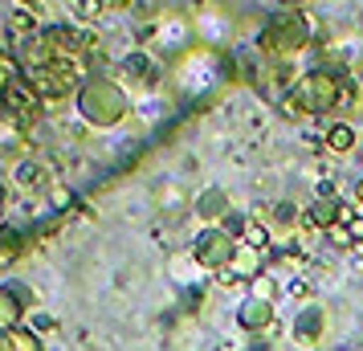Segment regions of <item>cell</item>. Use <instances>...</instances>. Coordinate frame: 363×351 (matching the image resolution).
<instances>
[{
  "mask_svg": "<svg viewBox=\"0 0 363 351\" xmlns=\"http://www.w3.org/2000/svg\"><path fill=\"white\" fill-rule=\"evenodd\" d=\"M233 78V57L225 50H213V45H192L180 62L167 66V86L172 94L184 102V106H196V102L213 99L220 86Z\"/></svg>",
  "mask_w": 363,
  "mask_h": 351,
  "instance_id": "1",
  "label": "cell"
},
{
  "mask_svg": "<svg viewBox=\"0 0 363 351\" xmlns=\"http://www.w3.org/2000/svg\"><path fill=\"white\" fill-rule=\"evenodd\" d=\"M281 115L286 118H311V115H335L339 106H351V82L343 69L314 66L294 78V90L281 94Z\"/></svg>",
  "mask_w": 363,
  "mask_h": 351,
  "instance_id": "2",
  "label": "cell"
},
{
  "mask_svg": "<svg viewBox=\"0 0 363 351\" xmlns=\"http://www.w3.org/2000/svg\"><path fill=\"white\" fill-rule=\"evenodd\" d=\"M311 37L314 25L306 9H278V13L265 17L262 33H257V53L269 66H290L298 53L311 45Z\"/></svg>",
  "mask_w": 363,
  "mask_h": 351,
  "instance_id": "3",
  "label": "cell"
},
{
  "mask_svg": "<svg viewBox=\"0 0 363 351\" xmlns=\"http://www.w3.org/2000/svg\"><path fill=\"white\" fill-rule=\"evenodd\" d=\"M74 102H78V115L90 127H99V131H111V127H118L123 118L131 115V94L111 74H90Z\"/></svg>",
  "mask_w": 363,
  "mask_h": 351,
  "instance_id": "4",
  "label": "cell"
},
{
  "mask_svg": "<svg viewBox=\"0 0 363 351\" xmlns=\"http://www.w3.org/2000/svg\"><path fill=\"white\" fill-rule=\"evenodd\" d=\"M143 41H147L151 57H167V66H172V62H180L184 53L196 45V21H192V13L164 9V17H155V25L143 33Z\"/></svg>",
  "mask_w": 363,
  "mask_h": 351,
  "instance_id": "5",
  "label": "cell"
},
{
  "mask_svg": "<svg viewBox=\"0 0 363 351\" xmlns=\"http://www.w3.org/2000/svg\"><path fill=\"white\" fill-rule=\"evenodd\" d=\"M237 250H241V241L229 233V229H200L196 237H192V250H188V257L196 262V269H208V274H225V269H233V262H237Z\"/></svg>",
  "mask_w": 363,
  "mask_h": 351,
  "instance_id": "6",
  "label": "cell"
},
{
  "mask_svg": "<svg viewBox=\"0 0 363 351\" xmlns=\"http://www.w3.org/2000/svg\"><path fill=\"white\" fill-rule=\"evenodd\" d=\"M82 69L78 62H66V66H53V69H41V74H29V90L37 94V102L45 106V102H62V99H78V90H82Z\"/></svg>",
  "mask_w": 363,
  "mask_h": 351,
  "instance_id": "7",
  "label": "cell"
},
{
  "mask_svg": "<svg viewBox=\"0 0 363 351\" xmlns=\"http://www.w3.org/2000/svg\"><path fill=\"white\" fill-rule=\"evenodd\" d=\"M192 21H196V41L200 45H213V50H225L233 41V13L225 4H200L192 9Z\"/></svg>",
  "mask_w": 363,
  "mask_h": 351,
  "instance_id": "8",
  "label": "cell"
},
{
  "mask_svg": "<svg viewBox=\"0 0 363 351\" xmlns=\"http://www.w3.org/2000/svg\"><path fill=\"white\" fill-rule=\"evenodd\" d=\"M290 339H294L298 347L314 351L323 339H327V311H323L318 302H306V306L294 315V323H290Z\"/></svg>",
  "mask_w": 363,
  "mask_h": 351,
  "instance_id": "9",
  "label": "cell"
},
{
  "mask_svg": "<svg viewBox=\"0 0 363 351\" xmlns=\"http://www.w3.org/2000/svg\"><path fill=\"white\" fill-rule=\"evenodd\" d=\"M192 213L196 221H204V229H216V225H225L233 217V204H229V192L225 188H200L196 201H192Z\"/></svg>",
  "mask_w": 363,
  "mask_h": 351,
  "instance_id": "10",
  "label": "cell"
},
{
  "mask_svg": "<svg viewBox=\"0 0 363 351\" xmlns=\"http://www.w3.org/2000/svg\"><path fill=\"white\" fill-rule=\"evenodd\" d=\"M160 78V66L147 50H131L123 62H118V82H135V86H151Z\"/></svg>",
  "mask_w": 363,
  "mask_h": 351,
  "instance_id": "11",
  "label": "cell"
},
{
  "mask_svg": "<svg viewBox=\"0 0 363 351\" xmlns=\"http://www.w3.org/2000/svg\"><path fill=\"white\" fill-rule=\"evenodd\" d=\"M274 318H278V311H274V302H262V299H245L241 306H237V327L249 335H262L274 327Z\"/></svg>",
  "mask_w": 363,
  "mask_h": 351,
  "instance_id": "12",
  "label": "cell"
},
{
  "mask_svg": "<svg viewBox=\"0 0 363 351\" xmlns=\"http://www.w3.org/2000/svg\"><path fill=\"white\" fill-rule=\"evenodd\" d=\"M17 184L25 188V192H50L57 180H53V167L45 164V160H21Z\"/></svg>",
  "mask_w": 363,
  "mask_h": 351,
  "instance_id": "13",
  "label": "cell"
},
{
  "mask_svg": "<svg viewBox=\"0 0 363 351\" xmlns=\"http://www.w3.org/2000/svg\"><path fill=\"white\" fill-rule=\"evenodd\" d=\"M4 29H9V37H17V41H29V37H37L45 25L37 21V9H25V4H21V9H13V13H9Z\"/></svg>",
  "mask_w": 363,
  "mask_h": 351,
  "instance_id": "14",
  "label": "cell"
},
{
  "mask_svg": "<svg viewBox=\"0 0 363 351\" xmlns=\"http://www.w3.org/2000/svg\"><path fill=\"white\" fill-rule=\"evenodd\" d=\"M0 351H45V343L37 331L17 327V331H0Z\"/></svg>",
  "mask_w": 363,
  "mask_h": 351,
  "instance_id": "15",
  "label": "cell"
},
{
  "mask_svg": "<svg viewBox=\"0 0 363 351\" xmlns=\"http://www.w3.org/2000/svg\"><path fill=\"white\" fill-rule=\"evenodd\" d=\"M327 151H335V155L355 151V127H351V123H330L327 127Z\"/></svg>",
  "mask_w": 363,
  "mask_h": 351,
  "instance_id": "16",
  "label": "cell"
},
{
  "mask_svg": "<svg viewBox=\"0 0 363 351\" xmlns=\"http://www.w3.org/2000/svg\"><path fill=\"white\" fill-rule=\"evenodd\" d=\"M278 294H281V286H278V278H274L269 269H265L262 278L249 282V299H262V302H274V306H278Z\"/></svg>",
  "mask_w": 363,
  "mask_h": 351,
  "instance_id": "17",
  "label": "cell"
},
{
  "mask_svg": "<svg viewBox=\"0 0 363 351\" xmlns=\"http://www.w3.org/2000/svg\"><path fill=\"white\" fill-rule=\"evenodd\" d=\"M241 245H249V250H257V253H269V229L249 217L245 233H241Z\"/></svg>",
  "mask_w": 363,
  "mask_h": 351,
  "instance_id": "18",
  "label": "cell"
},
{
  "mask_svg": "<svg viewBox=\"0 0 363 351\" xmlns=\"http://www.w3.org/2000/svg\"><path fill=\"white\" fill-rule=\"evenodd\" d=\"M274 221H278V225H286V229H294L298 221H302V208H298V204H290V201H278Z\"/></svg>",
  "mask_w": 363,
  "mask_h": 351,
  "instance_id": "19",
  "label": "cell"
},
{
  "mask_svg": "<svg viewBox=\"0 0 363 351\" xmlns=\"http://www.w3.org/2000/svg\"><path fill=\"white\" fill-rule=\"evenodd\" d=\"M50 204L62 213V208H69V204H74V192H69V188H62V184H53L50 188Z\"/></svg>",
  "mask_w": 363,
  "mask_h": 351,
  "instance_id": "20",
  "label": "cell"
},
{
  "mask_svg": "<svg viewBox=\"0 0 363 351\" xmlns=\"http://www.w3.org/2000/svg\"><path fill=\"white\" fill-rule=\"evenodd\" d=\"M155 201H160V208H167V213H176V208H180V188H160V196H155Z\"/></svg>",
  "mask_w": 363,
  "mask_h": 351,
  "instance_id": "21",
  "label": "cell"
},
{
  "mask_svg": "<svg viewBox=\"0 0 363 351\" xmlns=\"http://www.w3.org/2000/svg\"><path fill=\"white\" fill-rule=\"evenodd\" d=\"M17 253H21V233L9 225V229H4V262H13Z\"/></svg>",
  "mask_w": 363,
  "mask_h": 351,
  "instance_id": "22",
  "label": "cell"
},
{
  "mask_svg": "<svg viewBox=\"0 0 363 351\" xmlns=\"http://www.w3.org/2000/svg\"><path fill=\"white\" fill-rule=\"evenodd\" d=\"M355 201L363 204V176H359V180H355Z\"/></svg>",
  "mask_w": 363,
  "mask_h": 351,
  "instance_id": "23",
  "label": "cell"
},
{
  "mask_svg": "<svg viewBox=\"0 0 363 351\" xmlns=\"http://www.w3.org/2000/svg\"><path fill=\"white\" fill-rule=\"evenodd\" d=\"M335 351H355V347H347V343H343V347H335Z\"/></svg>",
  "mask_w": 363,
  "mask_h": 351,
  "instance_id": "24",
  "label": "cell"
}]
</instances>
